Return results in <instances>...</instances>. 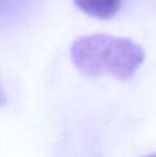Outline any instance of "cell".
<instances>
[{
    "instance_id": "cell-1",
    "label": "cell",
    "mask_w": 156,
    "mask_h": 157,
    "mask_svg": "<svg viewBox=\"0 0 156 157\" xmlns=\"http://www.w3.org/2000/svg\"><path fill=\"white\" fill-rule=\"evenodd\" d=\"M71 59L86 76H113L119 80H129L142 65L145 51L131 39L96 33L73 41Z\"/></svg>"
},
{
    "instance_id": "cell-2",
    "label": "cell",
    "mask_w": 156,
    "mask_h": 157,
    "mask_svg": "<svg viewBox=\"0 0 156 157\" xmlns=\"http://www.w3.org/2000/svg\"><path fill=\"white\" fill-rule=\"evenodd\" d=\"M123 0H73L75 6L84 14L97 19H109L119 13Z\"/></svg>"
}]
</instances>
